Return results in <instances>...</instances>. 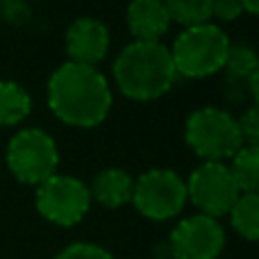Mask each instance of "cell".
Listing matches in <instances>:
<instances>
[{"mask_svg":"<svg viewBox=\"0 0 259 259\" xmlns=\"http://www.w3.org/2000/svg\"><path fill=\"white\" fill-rule=\"evenodd\" d=\"M112 89L98 68L66 62L48 80V107L71 127H96L112 109Z\"/></svg>","mask_w":259,"mask_h":259,"instance_id":"cell-1","label":"cell"},{"mask_svg":"<svg viewBox=\"0 0 259 259\" xmlns=\"http://www.w3.org/2000/svg\"><path fill=\"white\" fill-rule=\"evenodd\" d=\"M114 80L125 98L150 103L173 89L178 71L173 66L170 48L161 41H132L118 53L114 62Z\"/></svg>","mask_w":259,"mask_h":259,"instance_id":"cell-2","label":"cell"},{"mask_svg":"<svg viewBox=\"0 0 259 259\" xmlns=\"http://www.w3.org/2000/svg\"><path fill=\"white\" fill-rule=\"evenodd\" d=\"M232 41L214 23L184 27L173 41L170 57L178 75L202 80L223 71Z\"/></svg>","mask_w":259,"mask_h":259,"instance_id":"cell-3","label":"cell"},{"mask_svg":"<svg viewBox=\"0 0 259 259\" xmlns=\"http://www.w3.org/2000/svg\"><path fill=\"white\" fill-rule=\"evenodd\" d=\"M187 146L205 161L232 159L243 148L237 118L221 107H200L184 125Z\"/></svg>","mask_w":259,"mask_h":259,"instance_id":"cell-4","label":"cell"},{"mask_svg":"<svg viewBox=\"0 0 259 259\" xmlns=\"http://www.w3.org/2000/svg\"><path fill=\"white\" fill-rule=\"evenodd\" d=\"M7 168L21 184L39 187L57 173L59 150L55 139L41 127L18 130L7 143Z\"/></svg>","mask_w":259,"mask_h":259,"instance_id":"cell-5","label":"cell"},{"mask_svg":"<svg viewBox=\"0 0 259 259\" xmlns=\"http://www.w3.org/2000/svg\"><path fill=\"white\" fill-rule=\"evenodd\" d=\"M187 200L200 214L219 221L232 211L234 202L241 196L232 170L223 161H202L198 168L191 170L187 182Z\"/></svg>","mask_w":259,"mask_h":259,"instance_id":"cell-6","label":"cell"},{"mask_svg":"<svg viewBox=\"0 0 259 259\" xmlns=\"http://www.w3.org/2000/svg\"><path fill=\"white\" fill-rule=\"evenodd\" d=\"M132 205L143 219H175L187 205V184L175 170L150 168L134 180Z\"/></svg>","mask_w":259,"mask_h":259,"instance_id":"cell-7","label":"cell"},{"mask_svg":"<svg viewBox=\"0 0 259 259\" xmlns=\"http://www.w3.org/2000/svg\"><path fill=\"white\" fill-rule=\"evenodd\" d=\"M34 205L48 223L57 228H73L89 214L91 193L82 180L55 173L36 187Z\"/></svg>","mask_w":259,"mask_h":259,"instance_id":"cell-8","label":"cell"},{"mask_svg":"<svg viewBox=\"0 0 259 259\" xmlns=\"http://www.w3.org/2000/svg\"><path fill=\"white\" fill-rule=\"evenodd\" d=\"M168 248L173 259H219L225 248V230L211 216L193 214L173 228Z\"/></svg>","mask_w":259,"mask_h":259,"instance_id":"cell-9","label":"cell"},{"mask_svg":"<svg viewBox=\"0 0 259 259\" xmlns=\"http://www.w3.org/2000/svg\"><path fill=\"white\" fill-rule=\"evenodd\" d=\"M109 50V30L98 18H77L66 30L68 62L82 66H98Z\"/></svg>","mask_w":259,"mask_h":259,"instance_id":"cell-10","label":"cell"},{"mask_svg":"<svg viewBox=\"0 0 259 259\" xmlns=\"http://www.w3.org/2000/svg\"><path fill=\"white\" fill-rule=\"evenodd\" d=\"M125 18L134 41H159L170 27L164 0H132Z\"/></svg>","mask_w":259,"mask_h":259,"instance_id":"cell-11","label":"cell"},{"mask_svg":"<svg viewBox=\"0 0 259 259\" xmlns=\"http://www.w3.org/2000/svg\"><path fill=\"white\" fill-rule=\"evenodd\" d=\"M134 191V178L123 168H105L94 178L89 187L91 202L107 207V209H118V207L132 202Z\"/></svg>","mask_w":259,"mask_h":259,"instance_id":"cell-12","label":"cell"},{"mask_svg":"<svg viewBox=\"0 0 259 259\" xmlns=\"http://www.w3.org/2000/svg\"><path fill=\"white\" fill-rule=\"evenodd\" d=\"M32 112V96L14 80H0V127H14Z\"/></svg>","mask_w":259,"mask_h":259,"instance_id":"cell-13","label":"cell"},{"mask_svg":"<svg viewBox=\"0 0 259 259\" xmlns=\"http://www.w3.org/2000/svg\"><path fill=\"white\" fill-rule=\"evenodd\" d=\"M228 216L239 237L259 241V193H241Z\"/></svg>","mask_w":259,"mask_h":259,"instance_id":"cell-14","label":"cell"},{"mask_svg":"<svg viewBox=\"0 0 259 259\" xmlns=\"http://www.w3.org/2000/svg\"><path fill=\"white\" fill-rule=\"evenodd\" d=\"M241 193H259V148L243 146L230 164Z\"/></svg>","mask_w":259,"mask_h":259,"instance_id":"cell-15","label":"cell"},{"mask_svg":"<svg viewBox=\"0 0 259 259\" xmlns=\"http://www.w3.org/2000/svg\"><path fill=\"white\" fill-rule=\"evenodd\" d=\"M170 21L184 27L202 25L211 18V0H164Z\"/></svg>","mask_w":259,"mask_h":259,"instance_id":"cell-16","label":"cell"},{"mask_svg":"<svg viewBox=\"0 0 259 259\" xmlns=\"http://www.w3.org/2000/svg\"><path fill=\"white\" fill-rule=\"evenodd\" d=\"M225 71L232 77H248L259 68V55L252 46L248 44H230L228 59H225Z\"/></svg>","mask_w":259,"mask_h":259,"instance_id":"cell-17","label":"cell"},{"mask_svg":"<svg viewBox=\"0 0 259 259\" xmlns=\"http://www.w3.org/2000/svg\"><path fill=\"white\" fill-rule=\"evenodd\" d=\"M55 259H114V255L109 250H105L98 243H89V241H77L66 246L62 252H57Z\"/></svg>","mask_w":259,"mask_h":259,"instance_id":"cell-18","label":"cell"},{"mask_svg":"<svg viewBox=\"0 0 259 259\" xmlns=\"http://www.w3.org/2000/svg\"><path fill=\"white\" fill-rule=\"evenodd\" d=\"M237 123H239V132H241L243 143L259 148V105L246 109V114L241 118H237Z\"/></svg>","mask_w":259,"mask_h":259,"instance_id":"cell-19","label":"cell"},{"mask_svg":"<svg viewBox=\"0 0 259 259\" xmlns=\"http://www.w3.org/2000/svg\"><path fill=\"white\" fill-rule=\"evenodd\" d=\"M243 14L241 0H211V16H216L223 23L237 21Z\"/></svg>","mask_w":259,"mask_h":259,"instance_id":"cell-20","label":"cell"},{"mask_svg":"<svg viewBox=\"0 0 259 259\" xmlns=\"http://www.w3.org/2000/svg\"><path fill=\"white\" fill-rule=\"evenodd\" d=\"M248 84H250V94H252V98H255V103L259 105V68L255 73H252L250 77H248Z\"/></svg>","mask_w":259,"mask_h":259,"instance_id":"cell-21","label":"cell"},{"mask_svg":"<svg viewBox=\"0 0 259 259\" xmlns=\"http://www.w3.org/2000/svg\"><path fill=\"white\" fill-rule=\"evenodd\" d=\"M241 5H243V12L259 16V0H241Z\"/></svg>","mask_w":259,"mask_h":259,"instance_id":"cell-22","label":"cell"}]
</instances>
